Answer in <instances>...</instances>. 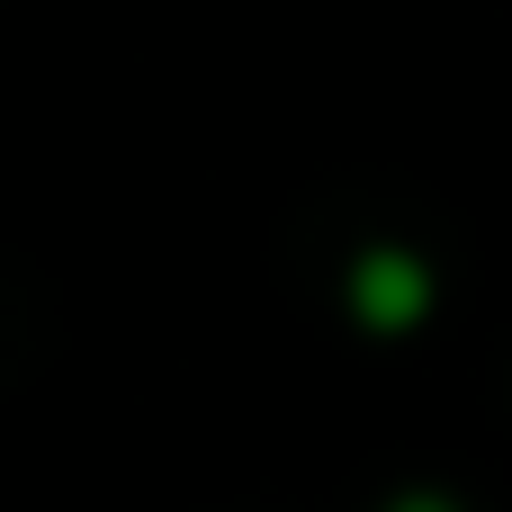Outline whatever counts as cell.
<instances>
[{"label": "cell", "instance_id": "obj_2", "mask_svg": "<svg viewBox=\"0 0 512 512\" xmlns=\"http://www.w3.org/2000/svg\"><path fill=\"white\" fill-rule=\"evenodd\" d=\"M387 512H459V504H450V495H396Z\"/></svg>", "mask_w": 512, "mask_h": 512}, {"label": "cell", "instance_id": "obj_1", "mask_svg": "<svg viewBox=\"0 0 512 512\" xmlns=\"http://www.w3.org/2000/svg\"><path fill=\"white\" fill-rule=\"evenodd\" d=\"M351 315H360L369 333L423 324V315H432V270H423L414 252H396V243L360 252V261H351Z\"/></svg>", "mask_w": 512, "mask_h": 512}]
</instances>
